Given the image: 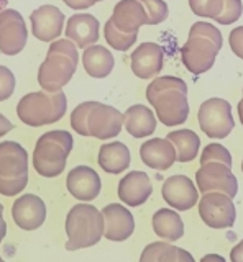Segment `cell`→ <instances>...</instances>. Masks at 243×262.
Listing matches in <instances>:
<instances>
[{
  "instance_id": "6da1fadb",
  "label": "cell",
  "mask_w": 243,
  "mask_h": 262,
  "mask_svg": "<svg viewBox=\"0 0 243 262\" xmlns=\"http://www.w3.org/2000/svg\"><path fill=\"white\" fill-rule=\"evenodd\" d=\"M147 100L165 126H177L189 117L188 85L179 77H156L147 87Z\"/></svg>"
},
{
  "instance_id": "7a4b0ae2",
  "label": "cell",
  "mask_w": 243,
  "mask_h": 262,
  "mask_svg": "<svg viewBox=\"0 0 243 262\" xmlns=\"http://www.w3.org/2000/svg\"><path fill=\"white\" fill-rule=\"evenodd\" d=\"M79 64L77 46L71 39L51 41L45 61L38 69V84L46 92H59L72 79Z\"/></svg>"
},
{
  "instance_id": "3957f363",
  "label": "cell",
  "mask_w": 243,
  "mask_h": 262,
  "mask_svg": "<svg viewBox=\"0 0 243 262\" xmlns=\"http://www.w3.org/2000/svg\"><path fill=\"white\" fill-rule=\"evenodd\" d=\"M74 139L69 131L54 129L38 138L33 151V167L43 177H58L66 167Z\"/></svg>"
},
{
  "instance_id": "277c9868",
  "label": "cell",
  "mask_w": 243,
  "mask_h": 262,
  "mask_svg": "<svg viewBox=\"0 0 243 262\" xmlns=\"http://www.w3.org/2000/svg\"><path fill=\"white\" fill-rule=\"evenodd\" d=\"M68 108L66 94L59 92H30L20 98L17 105L18 118L28 126H45L59 121Z\"/></svg>"
},
{
  "instance_id": "5b68a950",
  "label": "cell",
  "mask_w": 243,
  "mask_h": 262,
  "mask_svg": "<svg viewBox=\"0 0 243 262\" xmlns=\"http://www.w3.org/2000/svg\"><path fill=\"white\" fill-rule=\"evenodd\" d=\"M68 251L86 249L97 244L104 236V216L102 211L94 205L77 203L66 216Z\"/></svg>"
},
{
  "instance_id": "8992f818",
  "label": "cell",
  "mask_w": 243,
  "mask_h": 262,
  "mask_svg": "<svg viewBox=\"0 0 243 262\" xmlns=\"http://www.w3.org/2000/svg\"><path fill=\"white\" fill-rule=\"evenodd\" d=\"M197 120L200 129L209 138L224 139L230 135L235 126L232 117V106L224 98H209L199 106Z\"/></svg>"
},
{
  "instance_id": "52a82bcc",
  "label": "cell",
  "mask_w": 243,
  "mask_h": 262,
  "mask_svg": "<svg viewBox=\"0 0 243 262\" xmlns=\"http://www.w3.org/2000/svg\"><path fill=\"white\" fill-rule=\"evenodd\" d=\"M199 215L202 221L214 229H225L235 223L237 211L230 196L220 192L202 193L199 200Z\"/></svg>"
},
{
  "instance_id": "ba28073f",
  "label": "cell",
  "mask_w": 243,
  "mask_h": 262,
  "mask_svg": "<svg viewBox=\"0 0 243 262\" xmlns=\"http://www.w3.org/2000/svg\"><path fill=\"white\" fill-rule=\"evenodd\" d=\"M28 41L27 23L20 12L13 8L0 10V53L15 56L22 53Z\"/></svg>"
},
{
  "instance_id": "9c48e42d",
  "label": "cell",
  "mask_w": 243,
  "mask_h": 262,
  "mask_svg": "<svg viewBox=\"0 0 243 262\" xmlns=\"http://www.w3.org/2000/svg\"><path fill=\"white\" fill-rule=\"evenodd\" d=\"M87 133L97 139H110L120 135L124 126V113L100 102H91L87 112Z\"/></svg>"
},
{
  "instance_id": "30bf717a",
  "label": "cell",
  "mask_w": 243,
  "mask_h": 262,
  "mask_svg": "<svg viewBox=\"0 0 243 262\" xmlns=\"http://www.w3.org/2000/svg\"><path fill=\"white\" fill-rule=\"evenodd\" d=\"M196 182L200 193L220 192L233 199L238 192V182L229 166L222 162H207L196 174Z\"/></svg>"
},
{
  "instance_id": "8fae6325",
  "label": "cell",
  "mask_w": 243,
  "mask_h": 262,
  "mask_svg": "<svg viewBox=\"0 0 243 262\" xmlns=\"http://www.w3.org/2000/svg\"><path fill=\"white\" fill-rule=\"evenodd\" d=\"M220 51L215 43L202 36H189L181 48V59L186 69L192 74H204L212 69L215 57Z\"/></svg>"
},
{
  "instance_id": "7c38bea8",
  "label": "cell",
  "mask_w": 243,
  "mask_h": 262,
  "mask_svg": "<svg viewBox=\"0 0 243 262\" xmlns=\"http://www.w3.org/2000/svg\"><path fill=\"white\" fill-rule=\"evenodd\" d=\"M31 33L33 36L43 43H51L58 39L63 33L66 16L54 5H42L30 15Z\"/></svg>"
},
{
  "instance_id": "4fadbf2b",
  "label": "cell",
  "mask_w": 243,
  "mask_h": 262,
  "mask_svg": "<svg viewBox=\"0 0 243 262\" xmlns=\"http://www.w3.org/2000/svg\"><path fill=\"white\" fill-rule=\"evenodd\" d=\"M104 236L109 241H125L135 231V218L130 210L120 203H109L102 210Z\"/></svg>"
},
{
  "instance_id": "5bb4252c",
  "label": "cell",
  "mask_w": 243,
  "mask_h": 262,
  "mask_svg": "<svg viewBox=\"0 0 243 262\" xmlns=\"http://www.w3.org/2000/svg\"><path fill=\"white\" fill-rule=\"evenodd\" d=\"M12 218L18 228L25 231H35L46 220V205L38 195H22L12 207Z\"/></svg>"
},
{
  "instance_id": "9a60e30c",
  "label": "cell",
  "mask_w": 243,
  "mask_h": 262,
  "mask_svg": "<svg viewBox=\"0 0 243 262\" xmlns=\"http://www.w3.org/2000/svg\"><path fill=\"white\" fill-rule=\"evenodd\" d=\"M163 199L173 210H191L199 200V192L192 180L186 176L168 177L163 184Z\"/></svg>"
},
{
  "instance_id": "2e32d148",
  "label": "cell",
  "mask_w": 243,
  "mask_h": 262,
  "mask_svg": "<svg viewBox=\"0 0 243 262\" xmlns=\"http://www.w3.org/2000/svg\"><path fill=\"white\" fill-rule=\"evenodd\" d=\"M68 192L80 202H91L100 193V177L89 166H77L69 170L66 179Z\"/></svg>"
},
{
  "instance_id": "e0dca14e",
  "label": "cell",
  "mask_w": 243,
  "mask_h": 262,
  "mask_svg": "<svg viewBox=\"0 0 243 262\" xmlns=\"http://www.w3.org/2000/svg\"><path fill=\"white\" fill-rule=\"evenodd\" d=\"M132 71L136 77L140 79H151L158 76L163 69L165 62V51L163 48L156 43H141L132 53Z\"/></svg>"
},
{
  "instance_id": "ac0fdd59",
  "label": "cell",
  "mask_w": 243,
  "mask_h": 262,
  "mask_svg": "<svg viewBox=\"0 0 243 262\" xmlns=\"http://www.w3.org/2000/svg\"><path fill=\"white\" fill-rule=\"evenodd\" d=\"M99 30L100 23L91 13H76L68 18L66 28V38L71 39L77 48H89L99 41Z\"/></svg>"
},
{
  "instance_id": "d6986e66",
  "label": "cell",
  "mask_w": 243,
  "mask_h": 262,
  "mask_svg": "<svg viewBox=\"0 0 243 262\" xmlns=\"http://www.w3.org/2000/svg\"><path fill=\"white\" fill-rule=\"evenodd\" d=\"M153 193V185L147 172L133 170L120 180L118 199L128 207H140Z\"/></svg>"
},
{
  "instance_id": "ffe728a7",
  "label": "cell",
  "mask_w": 243,
  "mask_h": 262,
  "mask_svg": "<svg viewBox=\"0 0 243 262\" xmlns=\"http://www.w3.org/2000/svg\"><path fill=\"white\" fill-rule=\"evenodd\" d=\"M28 176V152L20 143H0V179Z\"/></svg>"
},
{
  "instance_id": "44dd1931",
  "label": "cell",
  "mask_w": 243,
  "mask_h": 262,
  "mask_svg": "<svg viewBox=\"0 0 243 262\" xmlns=\"http://www.w3.org/2000/svg\"><path fill=\"white\" fill-rule=\"evenodd\" d=\"M140 158L145 166L155 170H168L176 162V149L166 138H151L141 144Z\"/></svg>"
},
{
  "instance_id": "7402d4cb",
  "label": "cell",
  "mask_w": 243,
  "mask_h": 262,
  "mask_svg": "<svg viewBox=\"0 0 243 262\" xmlns=\"http://www.w3.org/2000/svg\"><path fill=\"white\" fill-rule=\"evenodd\" d=\"M113 27L124 33H138V30L147 25V12L138 0H120L113 7L110 16Z\"/></svg>"
},
{
  "instance_id": "603a6c76",
  "label": "cell",
  "mask_w": 243,
  "mask_h": 262,
  "mask_svg": "<svg viewBox=\"0 0 243 262\" xmlns=\"http://www.w3.org/2000/svg\"><path fill=\"white\" fill-rule=\"evenodd\" d=\"M83 66L86 72L94 79H105L112 72L115 59L112 53L102 45H92L84 49Z\"/></svg>"
},
{
  "instance_id": "cb8c5ba5",
  "label": "cell",
  "mask_w": 243,
  "mask_h": 262,
  "mask_svg": "<svg viewBox=\"0 0 243 262\" xmlns=\"http://www.w3.org/2000/svg\"><path fill=\"white\" fill-rule=\"evenodd\" d=\"M124 125L133 138H147L155 133L156 118L145 105H133L124 113Z\"/></svg>"
},
{
  "instance_id": "d4e9b609",
  "label": "cell",
  "mask_w": 243,
  "mask_h": 262,
  "mask_svg": "<svg viewBox=\"0 0 243 262\" xmlns=\"http://www.w3.org/2000/svg\"><path fill=\"white\" fill-rule=\"evenodd\" d=\"M99 166L109 174H120L130 166V151L120 141L102 144L99 149Z\"/></svg>"
},
{
  "instance_id": "484cf974",
  "label": "cell",
  "mask_w": 243,
  "mask_h": 262,
  "mask_svg": "<svg viewBox=\"0 0 243 262\" xmlns=\"http://www.w3.org/2000/svg\"><path fill=\"white\" fill-rule=\"evenodd\" d=\"M153 229L156 236L166 241H177L184 236V223L181 216L171 208H159L153 215Z\"/></svg>"
},
{
  "instance_id": "4316f807",
  "label": "cell",
  "mask_w": 243,
  "mask_h": 262,
  "mask_svg": "<svg viewBox=\"0 0 243 262\" xmlns=\"http://www.w3.org/2000/svg\"><path fill=\"white\" fill-rule=\"evenodd\" d=\"M166 139L173 143L176 149V161L191 162L196 159L200 147V139L192 129H176L171 131Z\"/></svg>"
},
{
  "instance_id": "83f0119b",
  "label": "cell",
  "mask_w": 243,
  "mask_h": 262,
  "mask_svg": "<svg viewBox=\"0 0 243 262\" xmlns=\"http://www.w3.org/2000/svg\"><path fill=\"white\" fill-rule=\"evenodd\" d=\"M177 248L165 241H156L148 244L143 249L140 262H176Z\"/></svg>"
},
{
  "instance_id": "f1b7e54d",
  "label": "cell",
  "mask_w": 243,
  "mask_h": 262,
  "mask_svg": "<svg viewBox=\"0 0 243 262\" xmlns=\"http://www.w3.org/2000/svg\"><path fill=\"white\" fill-rule=\"evenodd\" d=\"M104 36L107 45L117 51H128L135 43H136V38H138V33H124L117 30L113 27L112 20L109 18L107 23L104 27Z\"/></svg>"
},
{
  "instance_id": "f546056e",
  "label": "cell",
  "mask_w": 243,
  "mask_h": 262,
  "mask_svg": "<svg viewBox=\"0 0 243 262\" xmlns=\"http://www.w3.org/2000/svg\"><path fill=\"white\" fill-rule=\"evenodd\" d=\"M147 12V25H159L168 18V5L165 0H138Z\"/></svg>"
},
{
  "instance_id": "4dcf8cb0",
  "label": "cell",
  "mask_w": 243,
  "mask_h": 262,
  "mask_svg": "<svg viewBox=\"0 0 243 262\" xmlns=\"http://www.w3.org/2000/svg\"><path fill=\"white\" fill-rule=\"evenodd\" d=\"M189 7L194 15L215 20L222 12L224 0H189Z\"/></svg>"
},
{
  "instance_id": "1f68e13d",
  "label": "cell",
  "mask_w": 243,
  "mask_h": 262,
  "mask_svg": "<svg viewBox=\"0 0 243 262\" xmlns=\"http://www.w3.org/2000/svg\"><path fill=\"white\" fill-rule=\"evenodd\" d=\"M207 162H222L225 166L232 167V156L229 149H225L222 144L212 143V144H207L200 154V166H204Z\"/></svg>"
},
{
  "instance_id": "d6a6232c",
  "label": "cell",
  "mask_w": 243,
  "mask_h": 262,
  "mask_svg": "<svg viewBox=\"0 0 243 262\" xmlns=\"http://www.w3.org/2000/svg\"><path fill=\"white\" fill-rule=\"evenodd\" d=\"M189 36H202V38H207L210 39L212 43H215L218 48H222V33L218 31V28H215L214 25H210L207 21H197L194 23L191 30H189Z\"/></svg>"
},
{
  "instance_id": "836d02e7",
  "label": "cell",
  "mask_w": 243,
  "mask_h": 262,
  "mask_svg": "<svg viewBox=\"0 0 243 262\" xmlns=\"http://www.w3.org/2000/svg\"><path fill=\"white\" fill-rule=\"evenodd\" d=\"M241 13H243L241 0H224L222 12L215 18V21L220 25H232L240 18Z\"/></svg>"
},
{
  "instance_id": "e575fe53",
  "label": "cell",
  "mask_w": 243,
  "mask_h": 262,
  "mask_svg": "<svg viewBox=\"0 0 243 262\" xmlns=\"http://www.w3.org/2000/svg\"><path fill=\"white\" fill-rule=\"evenodd\" d=\"M89 106H91V102H83L80 105H77L71 113V128L80 136H89L87 125H86Z\"/></svg>"
},
{
  "instance_id": "d590c367",
  "label": "cell",
  "mask_w": 243,
  "mask_h": 262,
  "mask_svg": "<svg viewBox=\"0 0 243 262\" xmlns=\"http://www.w3.org/2000/svg\"><path fill=\"white\" fill-rule=\"evenodd\" d=\"M15 87H17V80L13 72L5 66H0V102L9 100L15 92Z\"/></svg>"
},
{
  "instance_id": "8d00e7d4",
  "label": "cell",
  "mask_w": 243,
  "mask_h": 262,
  "mask_svg": "<svg viewBox=\"0 0 243 262\" xmlns=\"http://www.w3.org/2000/svg\"><path fill=\"white\" fill-rule=\"evenodd\" d=\"M28 184V176L17 177V179H0V193L5 196H15Z\"/></svg>"
},
{
  "instance_id": "74e56055",
  "label": "cell",
  "mask_w": 243,
  "mask_h": 262,
  "mask_svg": "<svg viewBox=\"0 0 243 262\" xmlns=\"http://www.w3.org/2000/svg\"><path fill=\"white\" fill-rule=\"evenodd\" d=\"M229 43H230V48L235 53V56H238L240 59H243V27L233 28L230 31Z\"/></svg>"
},
{
  "instance_id": "f35d334b",
  "label": "cell",
  "mask_w": 243,
  "mask_h": 262,
  "mask_svg": "<svg viewBox=\"0 0 243 262\" xmlns=\"http://www.w3.org/2000/svg\"><path fill=\"white\" fill-rule=\"evenodd\" d=\"M63 2L72 10H86V8H91L97 2H102V0H63Z\"/></svg>"
},
{
  "instance_id": "ab89813d",
  "label": "cell",
  "mask_w": 243,
  "mask_h": 262,
  "mask_svg": "<svg viewBox=\"0 0 243 262\" xmlns=\"http://www.w3.org/2000/svg\"><path fill=\"white\" fill-rule=\"evenodd\" d=\"M13 129V125H12V121L5 117V115L0 113V138H2L4 135H7L9 131Z\"/></svg>"
},
{
  "instance_id": "60d3db41",
  "label": "cell",
  "mask_w": 243,
  "mask_h": 262,
  "mask_svg": "<svg viewBox=\"0 0 243 262\" xmlns=\"http://www.w3.org/2000/svg\"><path fill=\"white\" fill-rule=\"evenodd\" d=\"M230 259H232V262H243V239L232 249Z\"/></svg>"
},
{
  "instance_id": "b9f144b4",
  "label": "cell",
  "mask_w": 243,
  "mask_h": 262,
  "mask_svg": "<svg viewBox=\"0 0 243 262\" xmlns=\"http://www.w3.org/2000/svg\"><path fill=\"white\" fill-rule=\"evenodd\" d=\"M176 262H196V260H194L191 252H188L186 249L177 248V260Z\"/></svg>"
},
{
  "instance_id": "7bdbcfd3",
  "label": "cell",
  "mask_w": 243,
  "mask_h": 262,
  "mask_svg": "<svg viewBox=\"0 0 243 262\" xmlns=\"http://www.w3.org/2000/svg\"><path fill=\"white\" fill-rule=\"evenodd\" d=\"M200 262H227L222 256H218V254H207L200 259Z\"/></svg>"
},
{
  "instance_id": "ee69618b",
  "label": "cell",
  "mask_w": 243,
  "mask_h": 262,
  "mask_svg": "<svg viewBox=\"0 0 243 262\" xmlns=\"http://www.w3.org/2000/svg\"><path fill=\"white\" fill-rule=\"evenodd\" d=\"M5 234H7V223H2L0 225V244H2Z\"/></svg>"
},
{
  "instance_id": "f6af8a7d",
  "label": "cell",
  "mask_w": 243,
  "mask_h": 262,
  "mask_svg": "<svg viewBox=\"0 0 243 262\" xmlns=\"http://www.w3.org/2000/svg\"><path fill=\"white\" fill-rule=\"evenodd\" d=\"M238 117H240V123L243 125V98L238 102Z\"/></svg>"
},
{
  "instance_id": "bcb514c9",
  "label": "cell",
  "mask_w": 243,
  "mask_h": 262,
  "mask_svg": "<svg viewBox=\"0 0 243 262\" xmlns=\"http://www.w3.org/2000/svg\"><path fill=\"white\" fill-rule=\"evenodd\" d=\"M5 223V220H4V207H2V203H0V225Z\"/></svg>"
},
{
  "instance_id": "7dc6e473",
  "label": "cell",
  "mask_w": 243,
  "mask_h": 262,
  "mask_svg": "<svg viewBox=\"0 0 243 262\" xmlns=\"http://www.w3.org/2000/svg\"><path fill=\"white\" fill-rule=\"evenodd\" d=\"M5 5H7V0H0V10H2Z\"/></svg>"
},
{
  "instance_id": "c3c4849f",
  "label": "cell",
  "mask_w": 243,
  "mask_h": 262,
  "mask_svg": "<svg viewBox=\"0 0 243 262\" xmlns=\"http://www.w3.org/2000/svg\"><path fill=\"white\" fill-rule=\"evenodd\" d=\"M0 262H5V260H4V259H2V257H0Z\"/></svg>"
},
{
  "instance_id": "681fc988",
  "label": "cell",
  "mask_w": 243,
  "mask_h": 262,
  "mask_svg": "<svg viewBox=\"0 0 243 262\" xmlns=\"http://www.w3.org/2000/svg\"><path fill=\"white\" fill-rule=\"evenodd\" d=\"M241 170H243V162H241Z\"/></svg>"
}]
</instances>
